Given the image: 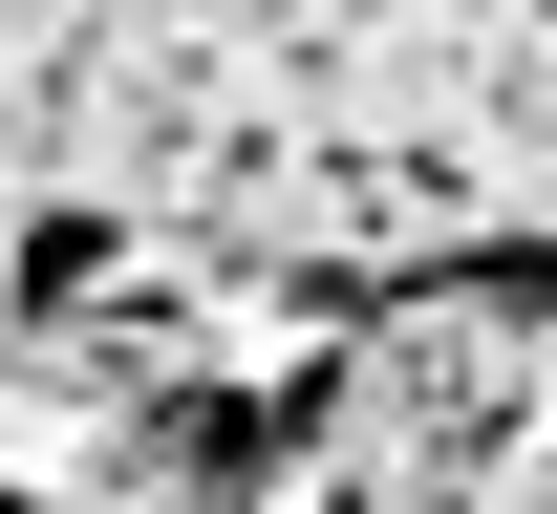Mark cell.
<instances>
[{
  "label": "cell",
  "mask_w": 557,
  "mask_h": 514,
  "mask_svg": "<svg viewBox=\"0 0 557 514\" xmlns=\"http://www.w3.org/2000/svg\"><path fill=\"white\" fill-rule=\"evenodd\" d=\"M536 322H557V258L408 279V322H364V365L322 386L278 450L364 472L386 514H493V472H515V408H536Z\"/></svg>",
  "instance_id": "6da1fadb"
},
{
  "label": "cell",
  "mask_w": 557,
  "mask_h": 514,
  "mask_svg": "<svg viewBox=\"0 0 557 514\" xmlns=\"http://www.w3.org/2000/svg\"><path fill=\"white\" fill-rule=\"evenodd\" d=\"M0 514H44V493H0Z\"/></svg>",
  "instance_id": "7a4b0ae2"
}]
</instances>
